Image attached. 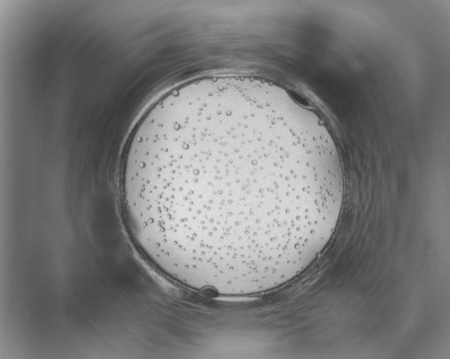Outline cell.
Returning <instances> with one entry per match:
<instances>
[{
    "mask_svg": "<svg viewBox=\"0 0 450 359\" xmlns=\"http://www.w3.org/2000/svg\"><path fill=\"white\" fill-rule=\"evenodd\" d=\"M141 254L174 281L245 293L296 276L330 241L344 177L329 132L246 76L179 85L142 114L119 173Z\"/></svg>",
    "mask_w": 450,
    "mask_h": 359,
    "instance_id": "1",
    "label": "cell"
}]
</instances>
